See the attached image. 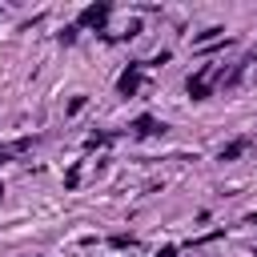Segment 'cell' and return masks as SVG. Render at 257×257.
<instances>
[{
  "instance_id": "obj_2",
  "label": "cell",
  "mask_w": 257,
  "mask_h": 257,
  "mask_svg": "<svg viewBox=\"0 0 257 257\" xmlns=\"http://www.w3.org/2000/svg\"><path fill=\"white\" fill-rule=\"evenodd\" d=\"M137 84H141V72H137V64H128V68L120 72V80H116V92H120V96H133Z\"/></svg>"
},
{
  "instance_id": "obj_6",
  "label": "cell",
  "mask_w": 257,
  "mask_h": 257,
  "mask_svg": "<svg viewBox=\"0 0 257 257\" xmlns=\"http://www.w3.org/2000/svg\"><path fill=\"white\" fill-rule=\"evenodd\" d=\"M80 108H84V96H72V104H68V108H64V112H68V116H76V112H80Z\"/></svg>"
},
{
  "instance_id": "obj_5",
  "label": "cell",
  "mask_w": 257,
  "mask_h": 257,
  "mask_svg": "<svg viewBox=\"0 0 257 257\" xmlns=\"http://www.w3.org/2000/svg\"><path fill=\"white\" fill-rule=\"evenodd\" d=\"M245 149H249V141L241 137V141H233V145H225V149H221V161H233V157H241Z\"/></svg>"
},
{
  "instance_id": "obj_3",
  "label": "cell",
  "mask_w": 257,
  "mask_h": 257,
  "mask_svg": "<svg viewBox=\"0 0 257 257\" xmlns=\"http://www.w3.org/2000/svg\"><path fill=\"white\" fill-rule=\"evenodd\" d=\"M104 20H108V4H92L80 12V24H88V28H100Z\"/></svg>"
},
{
  "instance_id": "obj_4",
  "label": "cell",
  "mask_w": 257,
  "mask_h": 257,
  "mask_svg": "<svg viewBox=\"0 0 257 257\" xmlns=\"http://www.w3.org/2000/svg\"><path fill=\"white\" fill-rule=\"evenodd\" d=\"M133 128H137V137H149V133H165V124H157L153 116H137V124H133Z\"/></svg>"
},
{
  "instance_id": "obj_1",
  "label": "cell",
  "mask_w": 257,
  "mask_h": 257,
  "mask_svg": "<svg viewBox=\"0 0 257 257\" xmlns=\"http://www.w3.org/2000/svg\"><path fill=\"white\" fill-rule=\"evenodd\" d=\"M213 92V68H201L197 76H189V96L193 100H205Z\"/></svg>"
}]
</instances>
